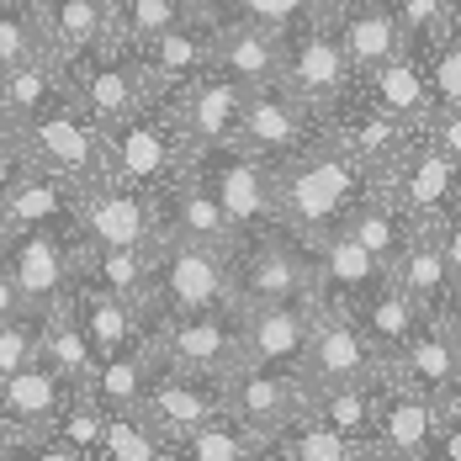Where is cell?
I'll return each mask as SVG.
<instances>
[{
    "label": "cell",
    "mask_w": 461,
    "mask_h": 461,
    "mask_svg": "<svg viewBox=\"0 0 461 461\" xmlns=\"http://www.w3.org/2000/svg\"><path fill=\"white\" fill-rule=\"evenodd\" d=\"M440 5H446V32L461 38V0H440Z\"/></svg>",
    "instance_id": "cell-54"
},
{
    "label": "cell",
    "mask_w": 461,
    "mask_h": 461,
    "mask_svg": "<svg viewBox=\"0 0 461 461\" xmlns=\"http://www.w3.org/2000/svg\"><path fill=\"white\" fill-rule=\"evenodd\" d=\"M376 382H382V371L371 376V382H345V387H319V393H308V414L323 419L329 429H339L345 440H356L366 461H376L371 451V429H376Z\"/></svg>",
    "instance_id": "cell-34"
},
{
    "label": "cell",
    "mask_w": 461,
    "mask_h": 461,
    "mask_svg": "<svg viewBox=\"0 0 461 461\" xmlns=\"http://www.w3.org/2000/svg\"><path fill=\"white\" fill-rule=\"evenodd\" d=\"M435 319L446 323L451 334L461 339V271L451 276V286H446V297H440V308H435Z\"/></svg>",
    "instance_id": "cell-51"
},
{
    "label": "cell",
    "mask_w": 461,
    "mask_h": 461,
    "mask_svg": "<svg viewBox=\"0 0 461 461\" xmlns=\"http://www.w3.org/2000/svg\"><path fill=\"white\" fill-rule=\"evenodd\" d=\"M139 414L159 429V440L176 451L191 429L223 414V376H185V371H149V387L139 398Z\"/></svg>",
    "instance_id": "cell-17"
},
{
    "label": "cell",
    "mask_w": 461,
    "mask_h": 461,
    "mask_svg": "<svg viewBox=\"0 0 461 461\" xmlns=\"http://www.w3.org/2000/svg\"><path fill=\"white\" fill-rule=\"evenodd\" d=\"M233 260V303H319L313 297V244H303L297 233L271 229L255 239H239L229 249Z\"/></svg>",
    "instance_id": "cell-7"
},
{
    "label": "cell",
    "mask_w": 461,
    "mask_h": 461,
    "mask_svg": "<svg viewBox=\"0 0 461 461\" xmlns=\"http://www.w3.org/2000/svg\"><path fill=\"white\" fill-rule=\"evenodd\" d=\"M27 170H32V154H27V143H22V128L0 117V202L11 196V185L22 181Z\"/></svg>",
    "instance_id": "cell-49"
},
{
    "label": "cell",
    "mask_w": 461,
    "mask_h": 461,
    "mask_svg": "<svg viewBox=\"0 0 461 461\" xmlns=\"http://www.w3.org/2000/svg\"><path fill=\"white\" fill-rule=\"evenodd\" d=\"M69 95V69L59 53H43V59H27L16 69L0 75V117L5 122H27L48 106H59Z\"/></svg>",
    "instance_id": "cell-30"
},
{
    "label": "cell",
    "mask_w": 461,
    "mask_h": 461,
    "mask_svg": "<svg viewBox=\"0 0 461 461\" xmlns=\"http://www.w3.org/2000/svg\"><path fill=\"white\" fill-rule=\"evenodd\" d=\"M382 281H387V266L345 229L323 233L319 244H313V297H319V308H345L350 313L371 286H382Z\"/></svg>",
    "instance_id": "cell-19"
},
{
    "label": "cell",
    "mask_w": 461,
    "mask_h": 461,
    "mask_svg": "<svg viewBox=\"0 0 461 461\" xmlns=\"http://www.w3.org/2000/svg\"><path fill=\"white\" fill-rule=\"evenodd\" d=\"M43 53H53V48H48L38 0H0V75L27 59H43Z\"/></svg>",
    "instance_id": "cell-43"
},
{
    "label": "cell",
    "mask_w": 461,
    "mask_h": 461,
    "mask_svg": "<svg viewBox=\"0 0 461 461\" xmlns=\"http://www.w3.org/2000/svg\"><path fill=\"white\" fill-rule=\"evenodd\" d=\"M207 308H239V303H233L229 249L159 233V239L149 244L143 313H207Z\"/></svg>",
    "instance_id": "cell-3"
},
{
    "label": "cell",
    "mask_w": 461,
    "mask_h": 461,
    "mask_svg": "<svg viewBox=\"0 0 461 461\" xmlns=\"http://www.w3.org/2000/svg\"><path fill=\"white\" fill-rule=\"evenodd\" d=\"M223 409L266 446L276 429H286L292 419L308 409V387L297 382V371H271V366L239 361L223 376Z\"/></svg>",
    "instance_id": "cell-14"
},
{
    "label": "cell",
    "mask_w": 461,
    "mask_h": 461,
    "mask_svg": "<svg viewBox=\"0 0 461 461\" xmlns=\"http://www.w3.org/2000/svg\"><path fill=\"white\" fill-rule=\"evenodd\" d=\"M64 308H69V319L80 323V334H86V345L95 350V361L139 345L143 329H149V313H143L139 303H128V297H117L106 286H91V281H69Z\"/></svg>",
    "instance_id": "cell-23"
},
{
    "label": "cell",
    "mask_w": 461,
    "mask_h": 461,
    "mask_svg": "<svg viewBox=\"0 0 461 461\" xmlns=\"http://www.w3.org/2000/svg\"><path fill=\"white\" fill-rule=\"evenodd\" d=\"M91 461H170V446L139 409H106Z\"/></svg>",
    "instance_id": "cell-40"
},
{
    "label": "cell",
    "mask_w": 461,
    "mask_h": 461,
    "mask_svg": "<svg viewBox=\"0 0 461 461\" xmlns=\"http://www.w3.org/2000/svg\"><path fill=\"white\" fill-rule=\"evenodd\" d=\"M16 128H22V143H27L38 170L59 176L75 191L106 181V139H101V128L86 117V106L75 95H64L59 106H48L38 117L16 122Z\"/></svg>",
    "instance_id": "cell-6"
},
{
    "label": "cell",
    "mask_w": 461,
    "mask_h": 461,
    "mask_svg": "<svg viewBox=\"0 0 461 461\" xmlns=\"http://www.w3.org/2000/svg\"><path fill=\"white\" fill-rule=\"evenodd\" d=\"M281 86L297 95L313 117L329 112L339 95L356 86V69H350L345 48H339L334 27H329V11L281 38Z\"/></svg>",
    "instance_id": "cell-9"
},
{
    "label": "cell",
    "mask_w": 461,
    "mask_h": 461,
    "mask_svg": "<svg viewBox=\"0 0 461 461\" xmlns=\"http://www.w3.org/2000/svg\"><path fill=\"white\" fill-rule=\"evenodd\" d=\"M191 170L218 196V207H223V218H229V229H233V244L281 229L276 223V170L260 154H249L239 143H223V149L191 154Z\"/></svg>",
    "instance_id": "cell-5"
},
{
    "label": "cell",
    "mask_w": 461,
    "mask_h": 461,
    "mask_svg": "<svg viewBox=\"0 0 461 461\" xmlns=\"http://www.w3.org/2000/svg\"><path fill=\"white\" fill-rule=\"evenodd\" d=\"M223 16H239V22H255V27H266V32H297V27H308L313 16H323V0H229V11Z\"/></svg>",
    "instance_id": "cell-45"
},
{
    "label": "cell",
    "mask_w": 461,
    "mask_h": 461,
    "mask_svg": "<svg viewBox=\"0 0 461 461\" xmlns=\"http://www.w3.org/2000/svg\"><path fill=\"white\" fill-rule=\"evenodd\" d=\"M170 95H176V117H181V128H185L191 154L223 149V143L239 139V112H244V86L239 80L207 69V75H196L191 86H181V91H170Z\"/></svg>",
    "instance_id": "cell-21"
},
{
    "label": "cell",
    "mask_w": 461,
    "mask_h": 461,
    "mask_svg": "<svg viewBox=\"0 0 461 461\" xmlns=\"http://www.w3.org/2000/svg\"><path fill=\"white\" fill-rule=\"evenodd\" d=\"M143 350L159 371L185 376H229L244 361L239 339V308H207V313H149Z\"/></svg>",
    "instance_id": "cell-4"
},
{
    "label": "cell",
    "mask_w": 461,
    "mask_h": 461,
    "mask_svg": "<svg viewBox=\"0 0 461 461\" xmlns=\"http://www.w3.org/2000/svg\"><path fill=\"white\" fill-rule=\"evenodd\" d=\"M376 371H382V356L371 350L361 323L350 319L345 308H319L313 334H308V350H303V366H297V382L308 393H319V387L371 382Z\"/></svg>",
    "instance_id": "cell-13"
},
{
    "label": "cell",
    "mask_w": 461,
    "mask_h": 461,
    "mask_svg": "<svg viewBox=\"0 0 461 461\" xmlns=\"http://www.w3.org/2000/svg\"><path fill=\"white\" fill-rule=\"evenodd\" d=\"M181 456L185 461H255V456H266V446L223 409L218 419H207L202 429H191L185 440H176L170 461H181Z\"/></svg>",
    "instance_id": "cell-41"
},
{
    "label": "cell",
    "mask_w": 461,
    "mask_h": 461,
    "mask_svg": "<svg viewBox=\"0 0 461 461\" xmlns=\"http://www.w3.org/2000/svg\"><path fill=\"white\" fill-rule=\"evenodd\" d=\"M38 361L48 371H59L75 393H86L95 382V350L86 345V334H80V323L69 319V308L59 303V308H43L38 313Z\"/></svg>",
    "instance_id": "cell-32"
},
{
    "label": "cell",
    "mask_w": 461,
    "mask_h": 461,
    "mask_svg": "<svg viewBox=\"0 0 461 461\" xmlns=\"http://www.w3.org/2000/svg\"><path fill=\"white\" fill-rule=\"evenodd\" d=\"M350 319L361 323V334L371 339V350H376L382 361H393V356L403 350V339L419 329V319H424V313H419L414 303L393 286V281H382V286H371L366 297L350 308Z\"/></svg>",
    "instance_id": "cell-35"
},
{
    "label": "cell",
    "mask_w": 461,
    "mask_h": 461,
    "mask_svg": "<svg viewBox=\"0 0 461 461\" xmlns=\"http://www.w3.org/2000/svg\"><path fill=\"white\" fill-rule=\"evenodd\" d=\"M414 229H419L414 218H409L393 196H382V191H371L366 202L350 212V223H345V233H350V239H361L382 266H393V255L414 239Z\"/></svg>",
    "instance_id": "cell-39"
},
{
    "label": "cell",
    "mask_w": 461,
    "mask_h": 461,
    "mask_svg": "<svg viewBox=\"0 0 461 461\" xmlns=\"http://www.w3.org/2000/svg\"><path fill=\"white\" fill-rule=\"evenodd\" d=\"M75 229H80V244L149 249L159 239V212L149 191H133L122 181H95L75 196Z\"/></svg>",
    "instance_id": "cell-12"
},
{
    "label": "cell",
    "mask_w": 461,
    "mask_h": 461,
    "mask_svg": "<svg viewBox=\"0 0 461 461\" xmlns=\"http://www.w3.org/2000/svg\"><path fill=\"white\" fill-rule=\"evenodd\" d=\"M435 419H440V403L429 393H419L409 382H398L393 371H382V382H376V429H371L376 461L435 456Z\"/></svg>",
    "instance_id": "cell-16"
},
{
    "label": "cell",
    "mask_w": 461,
    "mask_h": 461,
    "mask_svg": "<svg viewBox=\"0 0 461 461\" xmlns=\"http://www.w3.org/2000/svg\"><path fill=\"white\" fill-rule=\"evenodd\" d=\"M319 139V117L286 91L281 80L244 91V112H239V149L260 154L266 165H281L286 154H297L303 143Z\"/></svg>",
    "instance_id": "cell-15"
},
{
    "label": "cell",
    "mask_w": 461,
    "mask_h": 461,
    "mask_svg": "<svg viewBox=\"0 0 461 461\" xmlns=\"http://www.w3.org/2000/svg\"><path fill=\"white\" fill-rule=\"evenodd\" d=\"M69 398H75V387L59 371H48L43 361H27L0 376V424H16V429L38 435V446H43V429L69 409Z\"/></svg>",
    "instance_id": "cell-25"
},
{
    "label": "cell",
    "mask_w": 461,
    "mask_h": 461,
    "mask_svg": "<svg viewBox=\"0 0 461 461\" xmlns=\"http://www.w3.org/2000/svg\"><path fill=\"white\" fill-rule=\"evenodd\" d=\"M176 22H185L181 0H112V38H122L133 48L159 38Z\"/></svg>",
    "instance_id": "cell-44"
},
{
    "label": "cell",
    "mask_w": 461,
    "mask_h": 461,
    "mask_svg": "<svg viewBox=\"0 0 461 461\" xmlns=\"http://www.w3.org/2000/svg\"><path fill=\"white\" fill-rule=\"evenodd\" d=\"M271 170H276V223L303 244H319L323 233L345 229L350 212L376 191V176L366 165L323 133Z\"/></svg>",
    "instance_id": "cell-1"
},
{
    "label": "cell",
    "mask_w": 461,
    "mask_h": 461,
    "mask_svg": "<svg viewBox=\"0 0 461 461\" xmlns=\"http://www.w3.org/2000/svg\"><path fill=\"white\" fill-rule=\"evenodd\" d=\"M185 16H207V22H218L223 11H229V0H181Z\"/></svg>",
    "instance_id": "cell-53"
},
{
    "label": "cell",
    "mask_w": 461,
    "mask_h": 461,
    "mask_svg": "<svg viewBox=\"0 0 461 461\" xmlns=\"http://www.w3.org/2000/svg\"><path fill=\"white\" fill-rule=\"evenodd\" d=\"M38 16L59 59H75L112 38V0H38Z\"/></svg>",
    "instance_id": "cell-33"
},
{
    "label": "cell",
    "mask_w": 461,
    "mask_h": 461,
    "mask_svg": "<svg viewBox=\"0 0 461 461\" xmlns=\"http://www.w3.org/2000/svg\"><path fill=\"white\" fill-rule=\"evenodd\" d=\"M334 5H339V0H323V11H334Z\"/></svg>",
    "instance_id": "cell-55"
},
{
    "label": "cell",
    "mask_w": 461,
    "mask_h": 461,
    "mask_svg": "<svg viewBox=\"0 0 461 461\" xmlns=\"http://www.w3.org/2000/svg\"><path fill=\"white\" fill-rule=\"evenodd\" d=\"M149 371H154V361H149V350H143V339H139V345L106 356V361L95 366V382L86 393H91L101 409H139L143 387H149Z\"/></svg>",
    "instance_id": "cell-42"
},
{
    "label": "cell",
    "mask_w": 461,
    "mask_h": 461,
    "mask_svg": "<svg viewBox=\"0 0 461 461\" xmlns=\"http://www.w3.org/2000/svg\"><path fill=\"white\" fill-rule=\"evenodd\" d=\"M64 69H69V95L86 106V117L101 133L117 128L122 117H133L143 101L154 95L149 80H143V64L133 53V43H122V38H106V43L64 59Z\"/></svg>",
    "instance_id": "cell-8"
},
{
    "label": "cell",
    "mask_w": 461,
    "mask_h": 461,
    "mask_svg": "<svg viewBox=\"0 0 461 461\" xmlns=\"http://www.w3.org/2000/svg\"><path fill=\"white\" fill-rule=\"evenodd\" d=\"M75 281H91L106 286L128 303L143 308V292H149V249H106V244H80L75 255Z\"/></svg>",
    "instance_id": "cell-36"
},
{
    "label": "cell",
    "mask_w": 461,
    "mask_h": 461,
    "mask_svg": "<svg viewBox=\"0 0 461 461\" xmlns=\"http://www.w3.org/2000/svg\"><path fill=\"white\" fill-rule=\"evenodd\" d=\"M393 16H398V32H403L409 53H429L446 38V5L440 0H393Z\"/></svg>",
    "instance_id": "cell-47"
},
{
    "label": "cell",
    "mask_w": 461,
    "mask_h": 461,
    "mask_svg": "<svg viewBox=\"0 0 461 461\" xmlns=\"http://www.w3.org/2000/svg\"><path fill=\"white\" fill-rule=\"evenodd\" d=\"M387 281H393V286L414 303L419 313H435V308H440V297H446V286H451V266H446V255H440L435 233L414 229V239L393 255Z\"/></svg>",
    "instance_id": "cell-31"
},
{
    "label": "cell",
    "mask_w": 461,
    "mask_h": 461,
    "mask_svg": "<svg viewBox=\"0 0 461 461\" xmlns=\"http://www.w3.org/2000/svg\"><path fill=\"white\" fill-rule=\"evenodd\" d=\"M424 59V80H429V112H446V106H461V38H440Z\"/></svg>",
    "instance_id": "cell-46"
},
{
    "label": "cell",
    "mask_w": 461,
    "mask_h": 461,
    "mask_svg": "<svg viewBox=\"0 0 461 461\" xmlns=\"http://www.w3.org/2000/svg\"><path fill=\"white\" fill-rule=\"evenodd\" d=\"M356 91L366 95L371 106H382V112H393V117H403V122H414L424 128V117H429V80H424V59L419 53H398V59H387L382 69H371L356 80Z\"/></svg>",
    "instance_id": "cell-29"
},
{
    "label": "cell",
    "mask_w": 461,
    "mask_h": 461,
    "mask_svg": "<svg viewBox=\"0 0 461 461\" xmlns=\"http://www.w3.org/2000/svg\"><path fill=\"white\" fill-rule=\"evenodd\" d=\"M329 27H334V38H339V48H345L356 80L403 53L398 16H393L387 5H371V0H339V5L329 11Z\"/></svg>",
    "instance_id": "cell-26"
},
{
    "label": "cell",
    "mask_w": 461,
    "mask_h": 461,
    "mask_svg": "<svg viewBox=\"0 0 461 461\" xmlns=\"http://www.w3.org/2000/svg\"><path fill=\"white\" fill-rule=\"evenodd\" d=\"M319 319V303L297 297V303H244L239 308V339H244V361L271 371H297L308 334Z\"/></svg>",
    "instance_id": "cell-18"
},
{
    "label": "cell",
    "mask_w": 461,
    "mask_h": 461,
    "mask_svg": "<svg viewBox=\"0 0 461 461\" xmlns=\"http://www.w3.org/2000/svg\"><path fill=\"white\" fill-rule=\"evenodd\" d=\"M266 456L271 461H366V451L303 409L286 429H276V435L266 440Z\"/></svg>",
    "instance_id": "cell-37"
},
{
    "label": "cell",
    "mask_w": 461,
    "mask_h": 461,
    "mask_svg": "<svg viewBox=\"0 0 461 461\" xmlns=\"http://www.w3.org/2000/svg\"><path fill=\"white\" fill-rule=\"evenodd\" d=\"M16 313H27V303H22V292H16V281L5 271V260H0V323L16 319Z\"/></svg>",
    "instance_id": "cell-52"
},
{
    "label": "cell",
    "mask_w": 461,
    "mask_h": 461,
    "mask_svg": "<svg viewBox=\"0 0 461 461\" xmlns=\"http://www.w3.org/2000/svg\"><path fill=\"white\" fill-rule=\"evenodd\" d=\"M27 361H38V313L32 308L0 323V376L27 366Z\"/></svg>",
    "instance_id": "cell-48"
},
{
    "label": "cell",
    "mask_w": 461,
    "mask_h": 461,
    "mask_svg": "<svg viewBox=\"0 0 461 461\" xmlns=\"http://www.w3.org/2000/svg\"><path fill=\"white\" fill-rule=\"evenodd\" d=\"M143 64V80H149V91H181L191 86L196 75H207L212 69V22L207 16H185L176 27H165L159 38H149V43L133 48Z\"/></svg>",
    "instance_id": "cell-22"
},
{
    "label": "cell",
    "mask_w": 461,
    "mask_h": 461,
    "mask_svg": "<svg viewBox=\"0 0 461 461\" xmlns=\"http://www.w3.org/2000/svg\"><path fill=\"white\" fill-rule=\"evenodd\" d=\"M212 69L239 80L244 91L271 86V80H281V38L255 27V22L218 16L212 22Z\"/></svg>",
    "instance_id": "cell-27"
},
{
    "label": "cell",
    "mask_w": 461,
    "mask_h": 461,
    "mask_svg": "<svg viewBox=\"0 0 461 461\" xmlns=\"http://www.w3.org/2000/svg\"><path fill=\"white\" fill-rule=\"evenodd\" d=\"M154 212H159V233L196 239V244H212V249H233L229 218H223L218 196L207 191V181L196 170H185L165 191H154Z\"/></svg>",
    "instance_id": "cell-24"
},
{
    "label": "cell",
    "mask_w": 461,
    "mask_h": 461,
    "mask_svg": "<svg viewBox=\"0 0 461 461\" xmlns=\"http://www.w3.org/2000/svg\"><path fill=\"white\" fill-rule=\"evenodd\" d=\"M376 191L393 196L419 229H424V223H435L440 212H451L461 202V165L419 128L414 143H409V149L393 159V170L376 181Z\"/></svg>",
    "instance_id": "cell-11"
},
{
    "label": "cell",
    "mask_w": 461,
    "mask_h": 461,
    "mask_svg": "<svg viewBox=\"0 0 461 461\" xmlns=\"http://www.w3.org/2000/svg\"><path fill=\"white\" fill-rule=\"evenodd\" d=\"M106 139V181H122L133 191H165V185L191 170V143L176 117V95H149L133 117L101 133Z\"/></svg>",
    "instance_id": "cell-2"
},
{
    "label": "cell",
    "mask_w": 461,
    "mask_h": 461,
    "mask_svg": "<svg viewBox=\"0 0 461 461\" xmlns=\"http://www.w3.org/2000/svg\"><path fill=\"white\" fill-rule=\"evenodd\" d=\"M435 456L461 461V393L440 398V419H435Z\"/></svg>",
    "instance_id": "cell-50"
},
{
    "label": "cell",
    "mask_w": 461,
    "mask_h": 461,
    "mask_svg": "<svg viewBox=\"0 0 461 461\" xmlns=\"http://www.w3.org/2000/svg\"><path fill=\"white\" fill-rule=\"evenodd\" d=\"M75 185H64L59 176L48 170H27L22 181L11 185V196L0 202V233H16V229H64V233H80L75 229Z\"/></svg>",
    "instance_id": "cell-28"
},
{
    "label": "cell",
    "mask_w": 461,
    "mask_h": 461,
    "mask_svg": "<svg viewBox=\"0 0 461 461\" xmlns=\"http://www.w3.org/2000/svg\"><path fill=\"white\" fill-rule=\"evenodd\" d=\"M101 419H106V409L95 403L91 393H75L69 409L43 429L38 461H91L95 456V435H101Z\"/></svg>",
    "instance_id": "cell-38"
},
{
    "label": "cell",
    "mask_w": 461,
    "mask_h": 461,
    "mask_svg": "<svg viewBox=\"0 0 461 461\" xmlns=\"http://www.w3.org/2000/svg\"><path fill=\"white\" fill-rule=\"evenodd\" d=\"M75 255H80V233L64 229H16L0 233V260L16 281L22 303L32 313L59 308L69 297V281H75Z\"/></svg>",
    "instance_id": "cell-10"
},
{
    "label": "cell",
    "mask_w": 461,
    "mask_h": 461,
    "mask_svg": "<svg viewBox=\"0 0 461 461\" xmlns=\"http://www.w3.org/2000/svg\"><path fill=\"white\" fill-rule=\"evenodd\" d=\"M382 371H393L398 382L429 393L435 403H440V398H456L461 393V339L435 319V313H424L419 329L403 339V350H398L393 361H382Z\"/></svg>",
    "instance_id": "cell-20"
}]
</instances>
